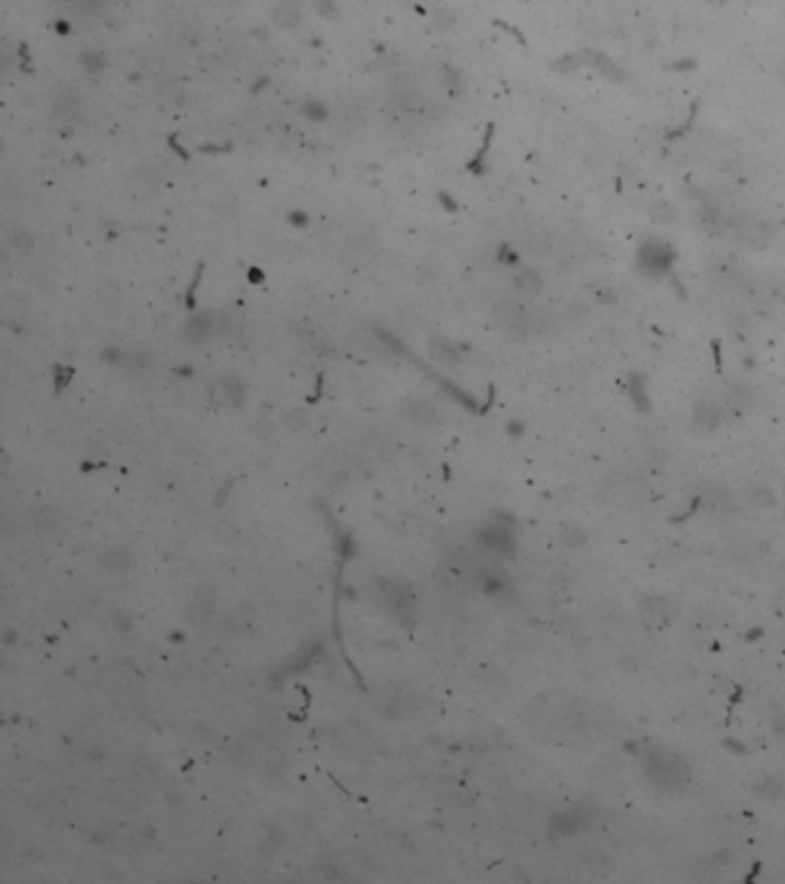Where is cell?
I'll return each instance as SVG.
<instances>
[{"instance_id":"5bb4252c","label":"cell","mask_w":785,"mask_h":884,"mask_svg":"<svg viewBox=\"0 0 785 884\" xmlns=\"http://www.w3.org/2000/svg\"><path fill=\"white\" fill-rule=\"evenodd\" d=\"M12 244H14V249L19 254H28L30 249H33V240H30V235H26L24 231H14Z\"/></svg>"},{"instance_id":"277c9868","label":"cell","mask_w":785,"mask_h":884,"mask_svg":"<svg viewBox=\"0 0 785 884\" xmlns=\"http://www.w3.org/2000/svg\"><path fill=\"white\" fill-rule=\"evenodd\" d=\"M675 758L673 755H666V758H661V755H652V769H649V772H652V778L654 781H659V783H666V785H675L677 781L681 776H684V772H681V769H677L675 767Z\"/></svg>"},{"instance_id":"52a82bcc","label":"cell","mask_w":785,"mask_h":884,"mask_svg":"<svg viewBox=\"0 0 785 884\" xmlns=\"http://www.w3.org/2000/svg\"><path fill=\"white\" fill-rule=\"evenodd\" d=\"M210 332H212L210 318L199 316V318H191L187 322V327H184V337H187L189 341H194V343H201V341H205L210 337Z\"/></svg>"},{"instance_id":"5b68a950","label":"cell","mask_w":785,"mask_h":884,"mask_svg":"<svg viewBox=\"0 0 785 884\" xmlns=\"http://www.w3.org/2000/svg\"><path fill=\"white\" fill-rule=\"evenodd\" d=\"M694 422H696L698 429H702V431H714L716 426H719V422H721L719 408H716L714 403H709V401L696 403V408H694Z\"/></svg>"},{"instance_id":"7c38bea8","label":"cell","mask_w":785,"mask_h":884,"mask_svg":"<svg viewBox=\"0 0 785 884\" xmlns=\"http://www.w3.org/2000/svg\"><path fill=\"white\" fill-rule=\"evenodd\" d=\"M629 392H631V399H634V403L638 405V408L647 410V394H645V387H643V380H640V376L631 378V387H629Z\"/></svg>"},{"instance_id":"7a4b0ae2","label":"cell","mask_w":785,"mask_h":884,"mask_svg":"<svg viewBox=\"0 0 785 884\" xmlns=\"http://www.w3.org/2000/svg\"><path fill=\"white\" fill-rule=\"evenodd\" d=\"M495 318H498L500 327L511 332V334H528V332H534L536 327H539V322H536V318L532 314L516 309V307H509V304H502V307L495 309Z\"/></svg>"},{"instance_id":"30bf717a","label":"cell","mask_w":785,"mask_h":884,"mask_svg":"<svg viewBox=\"0 0 785 884\" xmlns=\"http://www.w3.org/2000/svg\"><path fill=\"white\" fill-rule=\"evenodd\" d=\"M79 109V101L71 97V95H60L54 101V116L56 118H71Z\"/></svg>"},{"instance_id":"4fadbf2b","label":"cell","mask_w":785,"mask_h":884,"mask_svg":"<svg viewBox=\"0 0 785 884\" xmlns=\"http://www.w3.org/2000/svg\"><path fill=\"white\" fill-rule=\"evenodd\" d=\"M431 348H433V355H436L438 359H445V362H454L459 357V352H456V348L454 346H449L447 341H433L431 343Z\"/></svg>"},{"instance_id":"9a60e30c","label":"cell","mask_w":785,"mask_h":884,"mask_svg":"<svg viewBox=\"0 0 785 884\" xmlns=\"http://www.w3.org/2000/svg\"><path fill=\"white\" fill-rule=\"evenodd\" d=\"M758 790H767V793H764V797H774L776 793H781V783L776 781V778H764L762 788H758Z\"/></svg>"},{"instance_id":"8fae6325","label":"cell","mask_w":785,"mask_h":884,"mask_svg":"<svg viewBox=\"0 0 785 884\" xmlns=\"http://www.w3.org/2000/svg\"><path fill=\"white\" fill-rule=\"evenodd\" d=\"M675 207L670 205V203H666V201H659V203H654V207H652V219L654 222H659V224H670L675 219Z\"/></svg>"},{"instance_id":"3957f363","label":"cell","mask_w":785,"mask_h":884,"mask_svg":"<svg viewBox=\"0 0 785 884\" xmlns=\"http://www.w3.org/2000/svg\"><path fill=\"white\" fill-rule=\"evenodd\" d=\"M774 235V228L762 222H741L737 228V237L746 247H764Z\"/></svg>"},{"instance_id":"8992f818","label":"cell","mask_w":785,"mask_h":884,"mask_svg":"<svg viewBox=\"0 0 785 884\" xmlns=\"http://www.w3.org/2000/svg\"><path fill=\"white\" fill-rule=\"evenodd\" d=\"M514 288H516V293L523 297H536L541 293V279L536 272H532V269H523V272L516 274Z\"/></svg>"},{"instance_id":"9c48e42d","label":"cell","mask_w":785,"mask_h":884,"mask_svg":"<svg viewBox=\"0 0 785 884\" xmlns=\"http://www.w3.org/2000/svg\"><path fill=\"white\" fill-rule=\"evenodd\" d=\"M408 414L417 424H429V422H433V414L436 412H433V405L426 403V401H412V403H408Z\"/></svg>"},{"instance_id":"ba28073f","label":"cell","mask_w":785,"mask_h":884,"mask_svg":"<svg viewBox=\"0 0 785 884\" xmlns=\"http://www.w3.org/2000/svg\"><path fill=\"white\" fill-rule=\"evenodd\" d=\"M299 19H302V14H299V7L293 5V3H281L274 9V21L281 28H295L299 24Z\"/></svg>"},{"instance_id":"6da1fadb","label":"cell","mask_w":785,"mask_h":884,"mask_svg":"<svg viewBox=\"0 0 785 884\" xmlns=\"http://www.w3.org/2000/svg\"><path fill=\"white\" fill-rule=\"evenodd\" d=\"M673 261H675V249L670 247L668 242H661V240L643 242L638 249V256H636L638 269L647 277L666 274L668 269L673 267Z\"/></svg>"}]
</instances>
